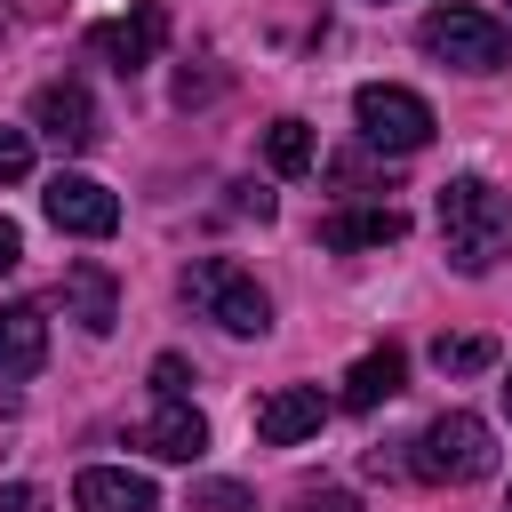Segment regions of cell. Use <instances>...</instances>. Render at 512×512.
<instances>
[{
  "instance_id": "cell-26",
  "label": "cell",
  "mask_w": 512,
  "mask_h": 512,
  "mask_svg": "<svg viewBox=\"0 0 512 512\" xmlns=\"http://www.w3.org/2000/svg\"><path fill=\"white\" fill-rule=\"evenodd\" d=\"M504 512H512V496H504Z\"/></svg>"
},
{
  "instance_id": "cell-13",
  "label": "cell",
  "mask_w": 512,
  "mask_h": 512,
  "mask_svg": "<svg viewBox=\"0 0 512 512\" xmlns=\"http://www.w3.org/2000/svg\"><path fill=\"white\" fill-rule=\"evenodd\" d=\"M40 360H48L40 304H0V376H40Z\"/></svg>"
},
{
  "instance_id": "cell-12",
  "label": "cell",
  "mask_w": 512,
  "mask_h": 512,
  "mask_svg": "<svg viewBox=\"0 0 512 512\" xmlns=\"http://www.w3.org/2000/svg\"><path fill=\"white\" fill-rule=\"evenodd\" d=\"M64 312H72L88 336H104V328L120 320V288H112V272H104V264H64Z\"/></svg>"
},
{
  "instance_id": "cell-1",
  "label": "cell",
  "mask_w": 512,
  "mask_h": 512,
  "mask_svg": "<svg viewBox=\"0 0 512 512\" xmlns=\"http://www.w3.org/2000/svg\"><path fill=\"white\" fill-rule=\"evenodd\" d=\"M432 216H440V248L456 272H496L512 256V200L488 176H448Z\"/></svg>"
},
{
  "instance_id": "cell-11",
  "label": "cell",
  "mask_w": 512,
  "mask_h": 512,
  "mask_svg": "<svg viewBox=\"0 0 512 512\" xmlns=\"http://www.w3.org/2000/svg\"><path fill=\"white\" fill-rule=\"evenodd\" d=\"M152 456H168V464H192L200 448H208V416L192 408V400H160L152 416H144V432H136Z\"/></svg>"
},
{
  "instance_id": "cell-5",
  "label": "cell",
  "mask_w": 512,
  "mask_h": 512,
  "mask_svg": "<svg viewBox=\"0 0 512 512\" xmlns=\"http://www.w3.org/2000/svg\"><path fill=\"white\" fill-rule=\"evenodd\" d=\"M352 120H360V144H376V152H424L432 128H440L432 104L416 88H392V80H368L352 96Z\"/></svg>"
},
{
  "instance_id": "cell-24",
  "label": "cell",
  "mask_w": 512,
  "mask_h": 512,
  "mask_svg": "<svg viewBox=\"0 0 512 512\" xmlns=\"http://www.w3.org/2000/svg\"><path fill=\"white\" fill-rule=\"evenodd\" d=\"M504 408H512V376H504Z\"/></svg>"
},
{
  "instance_id": "cell-15",
  "label": "cell",
  "mask_w": 512,
  "mask_h": 512,
  "mask_svg": "<svg viewBox=\"0 0 512 512\" xmlns=\"http://www.w3.org/2000/svg\"><path fill=\"white\" fill-rule=\"evenodd\" d=\"M400 232H408L400 208H344V216L320 224V248H392Z\"/></svg>"
},
{
  "instance_id": "cell-18",
  "label": "cell",
  "mask_w": 512,
  "mask_h": 512,
  "mask_svg": "<svg viewBox=\"0 0 512 512\" xmlns=\"http://www.w3.org/2000/svg\"><path fill=\"white\" fill-rule=\"evenodd\" d=\"M192 512H256V496L232 488V480H200V488H192Z\"/></svg>"
},
{
  "instance_id": "cell-19",
  "label": "cell",
  "mask_w": 512,
  "mask_h": 512,
  "mask_svg": "<svg viewBox=\"0 0 512 512\" xmlns=\"http://www.w3.org/2000/svg\"><path fill=\"white\" fill-rule=\"evenodd\" d=\"M32 176V128H0V184Z\"/></svg>"
},
{
  "instance_id": "cell-3",
  "label": "cell",
  "mask_w": 512,
  "mask_h": 512,
  "mask_svg": "<svg viewBox=\"0 0 512 512\" xmlns=\"http://www.w3.org/2000/svg\"><path fill=\"white\" fill-rule=\"evenodd\" d=\"M496 472V432L472 408H448L416 432V480H488Z\"/></svg>"
},
{
  "instance_id": "cell-25",
  "label": "cell",
  "mask_w": 512,
  "mask_h": 512,
  "mask_svg": "<svg viewBox=\"0 0 512 512\" xmlns=\"http://www.w3.org/2000/svg\"><path fill=\"white\" fill-rule=\"evenodd\" d=\"M0 24H8V0H0Z\"/></svg>"
},
{
  "instance_id": "cell-16",
  "label": "cell",
  "mask_w": 512,
  "mask_h": 512,
  "mask_svg": "<svg viewBox=\"0 0 512 512\" xmlns=\"http://www.w3.org/2000/svg\"><path fill=\"white\" fill-rule=\"evenodd\" d=\"M264 160H272V176H304L312 168V128L304 120H272L264 128Z\"/></svg>"
},
{
  "instance_id": "cell-21",
  "label": "cell",
  "mask_w": 512,
  "mask_h": 512,
  "mask_svg": "<svg viewBox=\"0 0 512 512\" xmlns=\"http://www.w3.org/2000/svg\"><path fill=\"white\" fill-rule=\"evenodd\" d=\"M152 392H160V400H184V392H192V368H184L176 352H160V360H152Z\"/></svg>"
},
{
  "instance_id": "cell-7",
  "label": "cell",
  "mask_w": 512,
  "mask_h": 512,
  "mask_svg": "<svg viewBox=\"0 0 512 512\" xmlns=\"http://www.w3.org/2000/svg\"><path fill=\"white\" fill-rule=\"evenodd\" d=\"M160 40H168V8H160V0H144V8H128V16H112V24L88 32V48H96L112 72H144V64L160 56Z\"/></svg>"
},
{
  "instance_id": "cell-14",
  "label": "cell",
  "mask_w": 512,
  "mask_h": 512,
  "mask_svg": "<svg viewBox=\"0 0 512 512\" xmlns=\"http://www.w3.org/2000/svg\"><path fill=\"white\" fill-rule=\"evenodd\" d=\"M400 384H408L400 344H376V352H360V360H352V376H344V408H384Z\"/></svg>"
},
{
  "instance_id": "cell-22",
  "label": "cell",
  "mask_w": 512,
  "mask_h": 512,
  "mask_svg": "<svg viewBox=\"0 0 512 512\" xmlns=\"http://www.w3.org/2000/svg\"><path fill=\"white\" fill-rule=\"evenodd\" d=\"M0 512H48V496H40L32 480H8V488H0Z\"/></svg>"
},
{
  "instance_id": "cell-6",
  "label": "cell",
  "mask_w": 512,
  "mask_h": 512,
  "mask_svg": "<svg viewBox=\"0 0 512 512\" xmlns=\"http://www.w3.org/2000/svg\"><path fill=\"white\" fill-rule=\"evenodd\" d=\"M40 208H48V224H56V232H72V240H104V232H120V200H112L96 176H72V168H56V176H48Z\"/></svg>"
},
{
  "instance_id": "cell-9",
  "label": "cell",
  "mask_w": 512,
  "mask_h": 512,
  "mask_svg": "<svg viewBox=\"0 0 512 512\" xmlns=\"http://www.w3.org/2000/svg\"><path fill=\"white\" fill-rule=\"evenodd\" d=\"M32 128H40L48 144H64V152H88V144H96V104H88V88H80V80H48V88L32 96Z\"/></svg>"
},
{
  "instance_id": "cell-20",
  "label": "cell",
  "mask_w": 512,
  "mask_h": 512,
  "mask_svg": "<svg viewBox=\"0 0 512 512\" xmlns=\"http://www.w3.org/2000/svg\"><path fill=\"white\" fill-rule=\"evenodd\" d=\"M288 512H360V496L352 488H296Z\"/></svg>"
},
{
  "instance_id": "cell-10",
  "label": "cell",
  "mask_w": 512,
  "mask_h": 512,
  "mask_svg": "<svg viewBox=\"0 0 512 512\" xmlns=\"http://www.w3.org/2000/svg\"><path fill=\"white\" fill-rule=\"evenodd\" d=\"M152 504H160L152 480L128 472V464H88L72 480V512H152Z\"/></svg>"
},
{
  "instance_id": "cell-23",
  "label": "cell",
  "mask_w": 512,
  "mask_h": 512,
  "mask_svg": "<svg viewBox=\"0 0 512 512\" xmlns=\"http://www.w3.org/2000/svg\"><path fill=\"white\" fill-rule=\"evenodd\" d=\"M16 264H24V232L0 216V272H16Z\"/></svg>"
},
{
  "instance_id": "cell-8",
  "label": "cell",
  "mask_w": 512,
  "mask_h": 512,
  "mask_svg": "<svg viewBox=\"0 0 512 512\" xmlns=\"http://www.w3.org/2000/svg\"><path fill=\"white\" fill-rule=\"evenodd\" d=\"M320 424H328L320 384H280V392L256 400V440H264V448H296V440H312Z\"/></svg>"
},
{
  "instance_id": "cell-4",
  "label": "cell",
  "mask_w": 512,
  "mask_h": 512,
  "mask_svg": "<svg viewBox=\"0 0 512 512\" xmlns=\"http://www.w3.org/2000/svg\"><path fill=\"white\" fill-rule=\"evenodd\" d=\"M416 40H424V56L456 64V72H504L512 64V32L496 16H480V8H432Z\"/></svg>"
},
{
  "instance_id": "cell-17",
  "label": "cell",
  "mask_w": 512,
  "mask_h": 512,
  "mask_svg": "<svg viewBox=\"0 0 512 512\" xmlns=\"http://www.w3.org/2000/svg\"><path fill=\"white\" fill-rule=\"evenodd\" d=\"M432 360H440V376H472V368H488V360H496V344H488V336H440V344H432Z\"/></svg>"
},
{
  "instance_id": "cell-2",
  "label": "cell",
  "mask_w": 512,
  "mask_h": 512,
  "mask_svg": "<svg viewBox=\"0 0 512 512\" xmlns=\"http://www.w3.org/2000/svg\"><path fill=\"white\" fill-rule=\"evenodd\" d=\"M184 296H192L216 328H232V336H264V328H272V296H264L256 272L232 264V256H200V264H184Z\"/></svg>"
}]
</instances>
